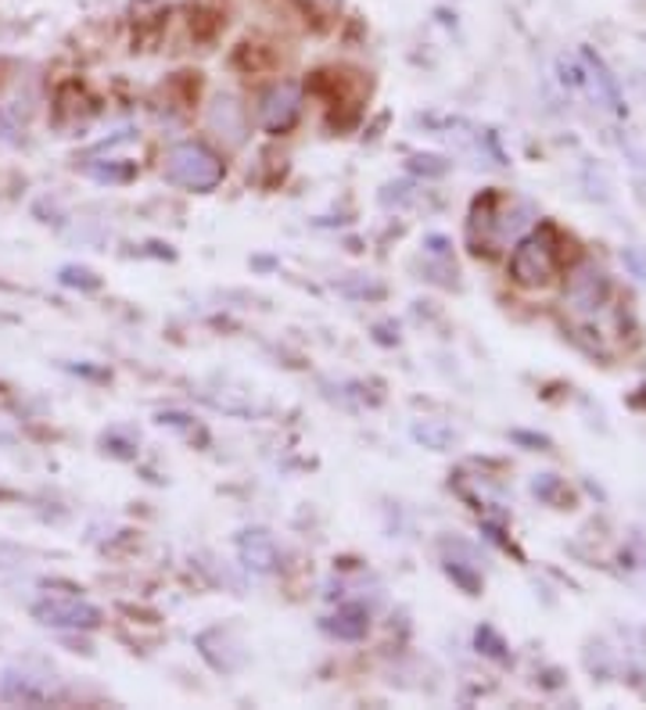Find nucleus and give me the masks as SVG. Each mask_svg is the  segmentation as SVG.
<instances>
[{
  "label": "nucleus",
  "mask_w": 646,
  "mask_h": 710,
  "mask_svg": "<svg viewBox=\"0 0 646 710\" xmlns=\"http://www.w3.org/2000/svg\"><path fill=\"white\" fill-rule=\"evenodd\" d=\"M324 628L341 643H359V639H367V632H370V614L363 611V606H352V603L338 606V614L327 617Z\"/></svg>",
  "instance_id": "nucleus-9"
},
{
  "label": "nucleus",
  "mask_w": 646,
  "mask_h": 710,
  "mask_svg": "<svg viewBox=\"0 0 646 710\" xmlns=\"http://www.w3.org/2000/svg\"><path fill=\"white\" fill-rule=\"evenodd\" d=\"M134 166H91V177L105 180V183H126L134 180Z\"/></svg>",
  "instance_id": "nucleus-14"
},
{
  "label": "nucleus",
  "mask_w": 646,
  "mask_h": 710,
  "mask_svg": "<svg viewBox=\"0 0 646 710\" xmlns=\"http://www.w3.org/2000/svg\"><path fill=\"white\" fill-rule=\"evenodd\" d=\"M579 83L589 86V94H593L596 100H603L611 112H622V94H617V83L607 68H603V62L596 54H582V72H579Z\"/></svg>",
  "instance_id": "nucleus-8"
},
{
  "label": "nucleus",
  "mask_w": 646,
  "mask_h": 710,
  "mask_svg": "<svg viewBox=\"0 0 646 710\" xmlns=\"http://www.w3.org/2000/svg\"><path fill=\"white\" fill-rule=\"evenodd\" d=\"M237 557L248 571L255 574H273L280 568V549L273 542V534L263 528H252V531H241L237 534Z\"/></svg>",
  "instance_id": "nucleus-6"
},
{
  "label": "nucleus",
  "mask_w": 646,
  "mask_h": 710,
  "mask_svg": "<svg viewBox=\"0 0 646 710\" xmlns=\"http://www.w3.org/2000/svg\"><path fill=\"white\" fill-rule=\"evenodd\" d=\"M33 617L43 628H65V632H94L100 628V621H105V614H100L94 603L62 600V596H47L33 603Z\"/></svg>",
  "instance_id": "nucleus-3"
},
{
  "label": "nucleus",
  "mask_w": 646,
  "mask_h": 710,
  "mask_svg": "<svg viewBox=\"0 0 646 710\" xmlns=\"http://www.w3.org/2000/svg\"><path fill=\"white\" fill-rule=\"evenodd\" d=\"M478 649H485L493 660H507V643H502L493 628H478Z\"/></svg>",
  "instance_id": "nucleus-15"
},
{
  "label": "nucleus",
  "mask_w": 646,
  "mask_h": 710,
  "mask_svg": "<svg viewBox=\"0 0 646 710\" xmlns=\"http://www.w3.org/2000/svg\"><path fill=\"white\" fill-rule=\"evenodd\" d=\"M209 129L220 137L226 148H237L248 137V115H244V105H237V97L220 94L209 108Z\"/></svg>",
  "instance_id": "nucleus-5"
},
{
  "label": "nucleus",
  "mask_w": 646,
  "mask_h": 710,
  "mask_svg": "<svg viewBox=\"0 0 646 710\" xmlns=\"http://www.w3.org/2000/svg\"><path fill=\"white\" fill-rule=\"evenodd\" d=\"M0 692H4L8 703H47V689L33 686V678L29 675H8Z\"/></svg>",
  "instance_id": "nucleus-10"
},
{
  "label": "nucleus",
  "mask_w": 646,
  "mask_h": 710,
  "mask_svg": "<svg viewBox=\"0 0 646 710\" xmlns=\"http://www.w3.org/2000/svg\"><path fill=\"white\" fill-rule=\"evenodd\" d=\"M57 280H62L65 287H83V292H97V287H100V277L94 269H86V266H65Z\"/></svg>",
  "instance_id": "nucleus-12"
},
{
  "label": "nucleus",
  "mask_w": 646,
  "mask_h": 710,
  "mask_svg": "<svg viewBox=\"0 0 646 710\" xmlns=\"http://www.w3.org/2000/svg\"><path fill=\"white\" fill-rule=\"evenodd\" d=\"M223 177H226L223 158L198 140H183L166 155V180L183 187V191H198V194L215 191V187L223 183Z\"/></svg>",
  "instance_id": "nucleus-1"
},
{
  "label": "nucleus",
  "mask_w": 646,
  "mask_h": 710,
  "mask_svg": "<svg viewBox=\"0 0 646 710\" xmlns=\"http://www.w3.org/2000/svg\"><path fill=\"white\" fill-rule=\"evenodd\" d=\"M445 571H449V577H456V582L464 585V592H470V596H478V592H481V577L470 574V571L464 568V563L449 560V563H445Z\"/></svg>",
  "instance_id": "nucleus-13"
},
{
  "label": "nucleus",
  "mask_w": 646,
  "mask_h": 710,
  "mask_svg": "<svg viewBox=\"0 0 646 710\" xmlns=\"http://www.w3.org/2000/svg\"><path fill=\"white\" fill-rule=\"evenodd\" d=\"M531 491H536V496H542V499H550V502H553V499H557V491H564V485H560L553 474H542L539 481L531 485Z\"/></svg>",
  "instance_id": "nucleus-16"
},
{
  "label": "nucleus",
  "mask_w": 646,
  "mask_h": 710,
  "mask_svg": "<svg viewBox=\"0 0 646 710\" xmlns=\"http://www.w3.org/2000/svg\"><path fill=\"white\" fill-rule=\"evenodd\" d=\"M557 266H560V258H557L550 226L528 234L510 255V277H513V284L528 287V292H539V287L550 284L557 277Z\"/></svg>",
  "instance_id": "nucleus-2"
},
{
  "label": "nucleus",
  "mask_w": 646,
  "mask_h": 710,
  "mask_svg": "<svg viewBox=\"0 0 646 710\" xmlns=\"http://www.w3.org/2000/svg\"><path fill=\"white\" fill-rule=\"evenodd\" d=\"M298 115H301V91L295 83H277L263 97V105H258V119H263V126L269 129V134H284V129H292Z\"/></svg>",
  "instance_id": "nucleus-4"
},
{
  "label": "nucleus",
  "mask_w": 646,
  "mask_h": 710,
  "mask_svg": "<svg viewBox=\"0 0 646 710\" xmlns=\"http://www.w3.org/2000/svg\"><path fill=\"white\" fill-rule=\"evenodd\" d=\"M413 434H416V438H421L424 445L438 448V453H442V448H449V445L456 442V434H453L449 427H445L442 420H424V424H416V427H413Z\"/></svg>",
  "instance_id": "nucleus-11"
},
{
  "label": "nucleus",
  "mask_w": 646,
  "mask_h": 710,
  "mask_svg": "<svg viewBox=\"0 0 646 710\" xmlns=\"http://www.w3.org/2000/svg\"><path fill=\"white\" fill-rule=\"evenodd\" d=\"M611 287H607V277L596 269V266H582L579 273L571 277V287H568V306L579 309V312H600L603 301H607Z\"/></svg>",
  "instance_id": "nucleus-7"
}]
</instances>
